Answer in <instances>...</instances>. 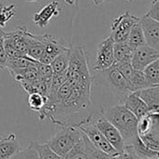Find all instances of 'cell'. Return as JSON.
Masks as SVG:
<instances>
[{"label": "cell", "instance_id": "1", "mask_svg": "<svg viewBox=\"0 0 159 159\" xmlns=\"http://www.w3.org/2000/svg\"><path fill=\"white\" fill-rule=\"evenodd\" d=\"M102 115L117 128L125 145H132L138 139L139 119L123 103L107 109L103 111Z\"/></svg>", "mask_w": 159, "mask_h": 159}, {"label": "cell", "instance_id": "2", "mask_svg": "<svg viewBox=\"0 0 159 159\" xmlns=\"http://www.w3.org/2000/svg\"><path fill=\"white\" fill-rule=\"evenodd\" d=\"M61 128L45 143L57 154L64 157L81 139L82 131L73 125H60Z\"/></svg>", "mask_w": 159, "mask_h": 159}, {"label": "cell", "instance_id": "3", "mask_svg": "<svg viewBox=\"0 0 159 159\" xmlns=\"http://www.w3.org/2000/svg\"><path fill=\"white\" fill-rule=\"evenodd\" d=\"M138 136L150 149L159 152V113L149 112L139 119Z\"/></svg>", "mask_w": 159, "mask_h": 159}, {"label": "cell", "instance_id": "4", "mask_svg": "<svg viewBox=\"0 0 159 159\" xmlns=\"http://www.w3.org/2000/svg\"><path fill=\"white\" fill-rule=\"evenodd\" d=\"M77 126L80 130H81L86 138L98 149L103 151L104 152L108 153L109 155L114 157L120 152H118L106 139L104 135L101 133V131L98 128L94 122V117L89 116L88 118L83 120L82 122H80L78 124L73 125Z\"/></svg>", "mask_w": 159, "mask_h": 159}, {"label": "cell", "instance_id": "5", "mask_svg": "<svg viewBox=\"0 0 159 159\" xmlns=\"http://www.w3.org/2000/svg\"><path fill=\"white\" fill-rule=\"evenodd\" d=\"M138 22H139V17L135 14L125 12L118 15L111 24V35L114 42L126 41L131 28Z\"/></svg>", "mask_w": 159, "mask_h": 159}, {"label": "cell", "instance_id": "6", "mask_svg": "<svg viewBox=\"0 0 159 159\" xmlns=\"http://www.w3.org/2000/svg\"><path fill=\"white\" fill-rule=\"evenodd\" d=\"M113 46L114 40L111 34L99 42L96 52L94 70L103 71L114 64Z\"/></svg>", "mask_w": 159, "mask_h": 159}, {"label": "cell", "instance_id": "7", "mask_svg": "<svg viewBox=\"0 0 159 159\" xmlns=\"http://www.w3.org/2000/svg\"><path fill=\"white\" fill-rule=\"evenodd\" d=\"M94 122L98 128L104 135L106 139L109 141V143L118 152H123L125 148V143L117 128L111 122H109L103 115L94 118Z\"/></svg>", "mask_w": 159, "mask_h": 159}, {"label": "cell", "instance_id": "8", "mask_svg": "<svg viewBox=\"0 0 159 159\" xmlns=\"http://www.w3.org/2000/svg\"><path fill=\"white\" fill-rule=\"evenodd\" d=\"M101 72H103L104 77L110 87L113 90L115 95L118 97L121 103H123L125 97L129 93H131L125 77L113 65Z\"/></svg>", "mask_w": 159, "mask_h": 159}, {"label": "cell", "instance_id": "9", "mask_svg": "<svg viewBox=\"0 0 159 159\" xmlns=\"http://www.w3.org/2000/svg\"><path fill=\"white\" fill-rule=\"evenodd\" d=\"M157 58H159V51L145 44L134 50L130 62L135 69L143 71Z\"/></svg>", "mask_w": 159, "mask_h": 159}, {"label": "cell", "instance_id": "10", "mask_svg": "<svg viewBox=\"0 0 159 159\" xmlns=\"http://www.w3.org/2000/svg\"><path fill=\"white\" fill-rule=\"evenodd\" d=\"M68 48L69 47L66 46V44L62 39H58L51 35H46L44 52L40 56L39 62L46 65H51L52 60L58 54L66 51Z\"/></svg>", "mask_w": 159, "mask_h": 159}, {"label": "cell", "instance_id": "11", "mask_svg": "<svg viewBox=\"0 0 159 159\" xmlns=\"http://www.w3.org/2000/svg\"><path fill=\"white\" fill-rule=\"evenodd\" d=\"M139 23L144 34L146 45L159 51V22L151 18L146 13L139 17Z\"/></svg>", "mask_w": 159, "mask_h": 159}, {"label": "cell", "instance_id": "12", "mask_svg": "<svg viewBox=\"0 0 159 159\" xmlns=\"http://www.w3.org/2000/svg\"><path fill=\"white\" fill-rule=\"evenodd\" d=\"M24 38L27 47V56H29L34 60L39 61L44 52L46 35L43 36L34 35L29 30H27V28L25 26Z\"/></svg>", "mask_w": 159, "mask_h": 159}, {"label": "cell", "instance_id": "13", "mask_svg": "<svg viewBox=\"0 0 159 159\" xmlns=\"http://www.w3.org/2000/svg\"><path fill=\"white\" fill-rule=\"evenodd\" d=\"M60 10H59V2L57 0H52V1L43 7L39 12L35 13L33 16V22L36 25H38L40 28L46 27L50 21L53 17H57L60 14Z\"/></svg>", "mask_w": 159, "mask_h": 159}, {"label": "cell", "instance_id": "14", "mask_svg": "<svg viewBox=\"0 0 159 159\" xmlns=\"http://www.w3.org/2000/svg\"><path fill=\"white\" fill-rule=\"evenodd\" d=\"M22 150L23 148L16 134L11 133L6 138L0 139V159H10Z\"/></svg>", "mask_w": 159, "mask_h": 159}, {"label": "cell", "instance_id": "15", "mask_svg": "<svg viewBox=\"0 0 159 159\" xmlns=\"http://www.w3.org/2000/svg\"><path fill=\"white\" fill-rule=\"evenodd\" d=\"M123 104L138 119L143 117L144 115H146V114H148L150 112L148 108H147V106H146V104L144 103V101L139 98L138 91L137 92L129 93L125 97Z\"/></svg>", "mask_w": 159, "mask_h": 159}, {"label": "cell", "instance_id": "16", "mask_svg": "<svg viewBox=\"0 0 159 159\" xmlns=\"http://www.w3.org/2000/svg\"><path fill=\"white\" fill-rule=\"evenodd\" d=\"M138 93L150 112L159 113V85L141 89Z\"/></svg>", "mask_w": 159, "mask_h": 159}, {"label": "cell", "instance_id": "17", "mask_svg": "<svg viewBox=\"0 0 159 159\" xmlns=\"http://www.w3.org/2000/svg\"><path fill=\"white\" fill-rule=\"evenodd\" d=\"M63 158L64 159H89L86 138L84 135V133L82 135L81 139L73 146V148Z\"/></svg>", "mask_w": 159, "mask_h": 159}, {"label": "cell", "instance_id": "18", "mask_svg": "<svg viewBox=\"0 0 159 159\" xmlns=\"http://www.w3.org/2000/svg\"><path fill=\"white\" fill-rule=\"evenodd\" d=\"M126 42L133 50L146 44L144 34H143V31H142V28H141L139 22L133 25V27L131 28Z\"/></svg>", "mask_w": 159, "mask_h": 159}, {"label": "cell", "instance_id": "19", "mask_svg": "<svg viewBox=\"0 0 159 159\" xmlns=\"http://www.w3.org/2000/svg\"><path fill=\"white\" fill-rule=\"evenodd\" d=\"M134 50L125 42H114L113 46V55H114V63L124 62V61H131V57Z\"/></svg>", "mask_w": 159, "mask_h": 159}, {"label": "cell", "instance_id": "20", "mask_svg": "<svg viewBox=\"0 0 159 159\" xmlns=\"http://www.w3.org/2000/svg\"><path fill=\"white\" fill-rule=\"evenodd\" d=\"M127 85H128L130 92H137L141 89L149 87L143 71L137 70L135 68H134L130 78L128 79Z\"/></svg>", "mask_w": 159, "mask_h": 159}, {"label": "cell", "instance_id": "21", "mask_svg": "<svg viewBox=\"0 0 159 159\" xmlns=\"http://www.w3.org/2000/svg\"><path fill=\"white\" fill-rule=\"evenodd\" d=\"M149 87L159 85V58L154 60L143 70Z\"/></svg>", "mask_w": 159, "mask_h": 159}, {"label": "cell", "instance_id": "22", "mask_svg": "<svg viewBox=\"0 0 159 159\" xmlns=\"http://www.w3.org/2000/svg\"><path fill=\"white\" fill-rule=\"evenodd\" d=\"M70 50L71 48L69 47L66 51L58 54L52 60V62L51 63V66L52 68L53 74H59L67 69L69 64V57H70Z\"/></svg>", "mask_w": 159, "mask_h": 159}, {"label": "cell", "instance_id": "23", "mask_svg": "<svg viewBox=\"0 0 159 159\" xmlns=\"http://www.w3.org/2000/svg\"><path fill=\"white\" fill-rule=\"evenodd\" d=\"M132 145H133L135 153L138 155V157L139 159H143V158H146V157H154V156L159 155V152H156V151H153V150L148 148L141 141V139L139 137L134 141V143Z\"/></svg>", "mask_w": 159, "mask_h": 159}, {"label": "cell", "instance_id": "24", "mask_svg": "<svg viewBox=\"0 0 159 159\" xmlns=\"http://www.w3.org/2000/svg\"><path fill=\"white\" fill-rule=\"evenodd\" d=\"M47 102V97L43 96L39 93H32L29 94L28 98V106L31 109V111H36L37 113H39L42 109L45 107Z\"/></svg>", "mask_w": 159, "mask_h": 159}, {"label": "cell", "instance_id": "25", "mask_svg": "<svg viewBox=\"0 0 159 159\" xmlns=\"http://www.w3.org/2000/svg\"><path fill=\"white\" fill-rule=\"evenodd\" d=\"M32 142L39 154V159H64L62 156H60L55 152H53L46 143L40 144L35 141H32Z\"/></svg>", "mask_w": 159, "mask_h": 159}, {"label": "cell", "instance_id": "26", "mask_svg": "<svg viewBox=\"0 0 159 159\" xmlns=\"http://www.w3.org/2000/svg\"><path fill=\"white\" fill-rule=\"evenodd\" d=\"M15 17H17V7L14 5H6L0 11V27L3 29Z\"/></svg>", "mask_w": 159, "mask_h": 159}, {"label": "cell", "instance_id": "27", "mask_svg": "<svg viewBox=\"0 0 159 159\" xmlns=\"http://www.w3.org/2000/svg\"><path fill=\"white\" fill-rule=\"evenodd\" d=\"M38 74L39 79L47 84H52V79L53 76V71L51 65H46L42 63H38Z\"/></svg>", "mask_w": 159, "mask_h": 159}, {"label": "cell", "instance_id": "28", "mask_svg": "<svg viewBox=\"0 0 159 159\" xmlns=\"http://www.w3.org/2000/svg\"><path fill=\"white\" fill-rule=\"evenodd\" d=\"M85 136V135H84ZM86 138V136H85ZM87 149H88V156L89 159H113L112 156L109 155L108 153L104 152L100 149L97 148L87 138H86Z\"/></svg>", "mask_w": 159, "mask_h": 159}, {"label": "cell", "instance_id": "29", "mask_svg": "<svg viewBox=\"0 0 159 159\" xmlns=\"http://www.w3.org/2000/svg\"><path fill=\"white\" fill-rule=\"evenodd\" d=\"M113 159H139V158L135 153L133 145H125L124 152L114 156Z\"/></svg>", "mask_w": 159, "mask_h": 159}, {"label": "cell", "instance_id": "30", "mask_svg": "<svg viewBox=\"0 0 159 159\" xmlns=\"http://www.w3.org/2000/svg\"><path fill=\"white\" fill-rule=\"evenodd\" d=\"M21 155L22 159H39V154L33 145V142L29 143V145L26 148L21 151Z\"/></svg>", "mask_w": 159, "mask_h": 159}, {"label": "cell", "instance_id": "31", "mask_svg": "<svg viewBox=\"0 0 159 159\" xmlns=\"http://www.w3.org/2000/svg\"><path fill=\"white\" fill-rule=\"evenodd\" d=\"M2 33L3 31L0 32V69L6 68V64L8 60V55L4 48V38Z\"/></svg>", "mask_w": 159, "mask_h": 159}, {"label": "cell", "instance_id": "32", "mask_svg": "<svg viewBox=\"0 0 159 159\" xmlns=\"http://www.w3.org/2000/svg\"><path fill=\"white\" fill-rule=\"evenodd\" d=\"M147 14L151 18L159 22V0H152L150 11L147 12Z\"/></svg>", "mask_w": 159, "mask_h": 159}, {"label": "cell", "instance_id": "33", "mask_svg": "<svg viewBox=\"0 0 159 159\" xmlns=\"http://www.w3.org/2000/svg\"><path fill=\"white\" fill-rule=\"evenodd\" d=\"M7 4H6V0H0V11H2V9L6 6ZM1 31H3V29L0 27V32Z\"/></svg>", "mask_w": 159, "mask_h": 159}, {"label": "cell", "instance_id": "34", "mask_svg": "<svg viewBox=\"0 0 159 159\" xmlns=\"http://www.w3.org/2000/svg\"><path fill=\"white\" fill-rule=\"evenodd\" d=\"M93 1V3L96 5V6H99V5H101L104 1H106V0H92Z\"/></svg>", "mask_w": 159, "mask_h": 159}, {"label": "cell", "instance_id": "35", "mask_svg": "<svg viewBox=\"0 0 159 159\" xmlns=\"http://www.w3.org/2000/svg\"><path fill=\"white\" fill-rule=\"evenodd\" d=\"M10 159H22V155H21V152H19V153H17V154H15V155H13L12 157H11Z\"/></svg>", "mask_w": 159, "mask_h": 159}, {"label": "cell", "instance_id": "36", "mask_svg": "<svg viewBox=\"0 0 159 159\" xmlns=\"http://www.w3.org/2000/svg\"><path fill=\"white\" fill-rule=\"evenodd\" d=\"M64 1L68 5H73L76 2V0H64Z\"/></svg>", "mask_w": 159, "mask_h": 159}, {"label": "cell", "instance_id": "37", "mask_svg": "<svg viewBox=\"0 0 159 159\" xmlns=\"http://www.w3.org/2000/svg\"><path fill=\"white\" fill-rule=\"evenodd\" d=\"M143 159H159V155L158 156H154V157H146Z\"/></svg>", "mask_w": 159, "mask_h": 159}, {"label": "cell", "instance_id": "38", "mask_svg": "<svg viewBox=\"0 0 159 159\" xmlns=\"http://www.w3.org/2000/svg\"><path fill=\"white\" fill-rule=\"evenodd\" d=\"M38 0H25V2L27 3H34V2H37Z\"/></svg>", "mask_w": 159, "mask_h": 159}, {"label": "cell", "instance_id": "39", "mask_svg": "<svg viewBox=\"0 0 159 159\" xmlns=\"http://www.w3.org/2000/svg\"><path fill=\"white\" fill-rule=\"evenodd\" d=\"M125 1H126V2H128V3H130V4H131V3H132V1H133V0H125Z\"/></svg>", "mask_w": 159, "mask_h": 159}]
</instances>
